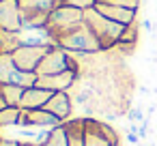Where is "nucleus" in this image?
<instances>
[{"label": "nucleus", "instance_id": "nucleus-31", "mask_svg": "<svg viewBox=\"0 0 157 146\" xmlns=\"http://www.w3.org/2000/svg\"><path fill=\"white\" fill-rule=\"evenodd\" d=\"M97 2H110V0H97Z\"/></svg>", "mask_w": 157, "mask_h": 146}, {"label": "nucleus", "instance_id": "nucleus-29", "mask_svg": "<svg viewBox=\"0 0 157 146\" xmlns=\"http://www.w3.org/2000/svg\"><path fill=\"white\" fill-rule=\"evenodd\" d=\"M20 146H39L37 142H20Z\"/></svg>", "mask_w": 157, "mask_h": 146}, {"label": "nucleus", "instance_id": "nucleus-25", "mask_svg": "<svg viewBox=\"0 0 157 146\" xmlns=\"http://www.w3.org/2000/svg\"><path fill=\"white\" fill-rule=\"evenodd\" d=\"M0 146H20V140H11V137H0Z\"/></svg>", "mask_w": 157, "mask_h": 146}, {"label": "nucleus", "instance_id": "nucleus-22", "mask_svg": "<svg viewBox=\"0 0 157 146\" xmlns=\"http://www.w3.org/2000/svg\"><path fill=\"white\" fill-rule=\"evenodd\" d=\"M93 125H95V127H97V129H99V131H101V133H103V135H105V137H108L114 146H118V133L114 131V127H112L110 122H103V120L93 118Z\"/></svg>", "mask_w": 157, "mask_h": 146}, {"label": "nucleus", "instance_id": "nucleus-2", "mask_svg": "<svg viewBox=\"0 0 157 146\" xmlns=\"http://www.w3.org/2000/svg\"><path fill=\"white\" fill-rule=\"evenodd\" d=\"M56 45L67 50V52H82V54H95V52H101V45L95 37V32L88 28L86 22L78 24L75 28L63 32L56 37Z\"/></svg>", "mask_w": 157, "mask_h": 146}, {"label": "nucleus", "instance_id": "nucleus-14", "mask_svg": "<svg viewBox=\"0 0 157 146\" xmlns=\"http://www.w3.org/2000/svg\"><path fill=\"white\" fill-rule=\"evenodd\" d=\"M20 39L22 45H56L48 28H22Z\"/></svg>", "mask_w": 157, "mask_h": 146}, {"label": "nucleus", "instance_id": "nucleus-13", "mask_svg": "<svg viewBox=\"0 0 157 146\" xmlns=\"http://www.w3.org/2000/svg\"><path fill=\"white\" fill-rule=\"evenodd\" d=\"M63 129L67 133L69 146H84L86 144V122L84 118H69L63 122Z\"/></svg>", "mask_w": 157, "mask_h": 146}, {"label": "nucleus", "instance_id": "nucleus-26", "mask_svg": "<svg viewBox=\"0 0 157 146\" xmlns=\"http://www.w3.org/2000/svg\"><path fill=\"white\" fill-rule=\"evenodd\" d=\"M155 110H157V103H151V105L146 107V114H148V116H153V114H155Z\"/></svg>", "mask_w": 157, "mask_h": 146}, {"label": "nucleus", "instance_id": "nucleus-32", "mask_svg": "<svg viewBox=\"0 0 157 146\" xmlns=\"http://www.w3.org/2000/svg\"><path fill=\"white\" fill-rule=\"evenodd\" d=\"M0 86H2V84H0Z\"/></svg>", "mask_w": 157, "mask_h": 146}, {"label": "nucleus", "instance_id": "nucleus-1", "mask_svg": "<svg viewBox=\"0 0 157 146\" xmlns=\"http://www.w3.org/2000/svg\"><path fill=\"white\" fill-rule=\"evenodd\" d=\"M84 22L88 24V28L95 32L99 45H101V52H110L118 45L121 41V35H123V24L114 22V20H108L105 15H101L95 7L84 11Z\"/></svg>", "mask_w": 157, "mask_h": 146}, {"label": "nucleus", "instance_id": "nucleus-21", "mask_svg": "<svg viewBox=\"0 0 157 146\" xmlns=\"http://www.w3.org/2000/svg\"><path fill=\"white\" fill-rule=\"evenodd\" d=\"M138 35H140V22L136 17L133 22H129L123 28V35H121V41L118 43H138Z\"/></svg>", "mask_w": 157, "mask_h": 146}, {"label": "nucleus", "instance_id": "nucleus-11", "mask_svg": "<svg viewBox=\"0 0 157 146\" xmlns=\"http://www.w3.org/2000/svg\"><path fill=\"white\" fill-rule=\"evenodd\" d=\"M95 9L101 15H105L108 20H114V22H118L123 26H127L129 22H133L138 17V11H131V9H125V7H116V5H110V2H97Z\"/></svg>", "mask_w": 157, "mask_h": 146}, {"label": "nucleus", "instance_id": "nucleus-10", "mask_svg": "<svg viewBox=\"0 0 157 146\" xmlns=\"http://www.w3.org/2000/svg\"><path fill=\"white\" fill-rule=\"evenodd\" d=\"M45 110L52 112L60 122L69 120L71 118V112H73V97L69 92H54L50 97V101L45 103Z\"/></svg>", "mask_w": 157, "mask_h": 146}, {"label": "nucleus", "instance_id": "nucleus-33", "mask_svg": "<svg viewBox=\"0 0 157 146\" xmlns=\"http://www.w3.org/2000/svg\"><path fill=\"white\" fill-rule=\"evenodd\" d=\"M0 54H2V52H0Z\"/></svg>", "mask_w": 157, "mask_h": 146}, {"label": "nucleus", "instance_id": "nucleus-12", "mask_svg": "<svg viewBox=\"0 0 157 146\" xmlns=\"http://www.w3.org/2000/svg\"><path fill=\"white\" fill-rule=\"evenodd\" d=\"M52 95H54V92H50V90H45V88H41V86L26 88L20 107H22V110H39V107H45V103L50 101Z\"/></svg>", "mask_w": 157, "mask_h": 146}, {"label": "nucleus", "instance_id": "nucleus-30", "mask_svg": "<svg viewBox=\"0 0 157 146\" xmlns=\"http://www.w3.org/2000/svg\"><path fill=\"white\" fill-rule=\"evenodd\" d=\"M148 146H157V144H155V142H148Z\"/></svg>", "mask_w": 157, "mask_h": 146}, {"label": "nucleus", "instance_id": "nucleus-18", "mask_svg": "<svg viewBox=\"0 0 157 146\" xmlns=\"http://www.w3.org/2000/svg\"><path fill=\"white\" fill-rule=\"evenodd\" d=\"M24 90H26V88L15 86V84H2V86H0V95H2V97L7 99V103L13 105V107H20L22 97H24Z\"/></svg>", "mask_w": 157, "mask_h": 146}, {"label": "nucleus", "instance_id": "nucleus-24", "mask_svg": "<svg viewBox=\"0 0 157 146\" xmlns=\"http://www.w3.org/2000/svg\"><path fill=\"white\" fill-rule=\"evenodd\" d=\"M127 118L131 120V122H138V125H142L146 118H144V112H142V105H136V107H131L129 112H127Z\"/></svg>", "mask_w": 157, "mask_h": 146}, {"label": "nucleus", "instance_id": "nucleus-23", "mask_svg": "<svg viewBox=\"0 0 157 146\" xmlns=\"http://www.w3.org/2000/svg\"><path fill=\"white\" fill-rule=\"evenodd\" d=\"M75 7V9H82V11H88L97 5V0H56V7Z\"/></svg>", "mask_w": 157, "mask_h": 146}, {"label": "nucleus", "instance_id": "nucleus-16", "mask_svg": "<svg viewBox=\"0 0 157 146\" xmlns=\"http://www.w3.org/2000/svg\"><path fill=\"white\" fill-rule=\"evenodd\" d=\"M20 45H22L20 32H11V30L0 28V52L2 54H13Z\"/></svg>", "mask_w": 157, "mask_h": 146}, {"label": "nucleus", "instance_id": "nucleus-3", "mask_svg": "<svg viewBox=\"0 0 157 146\" xmlns=\"http://www.w3.org/2000/svg\"><path fill=\"white\" fill-rule=\"evenodd\" d=\"M24 28H45L50 13L56 9V0H20Z\"/></svg>", "mask_w": 157, "mask_h": 146}, {"label": "nucleus", "instance_id": "nucleus-5", "mask_svg": "<svg viewBox=\"0 0 157 146\" xmlns=\"http://www.w3.org/2000/svg\"><path fill=\"white\" fill-rule=\"evenodd\" d=\"M50 47L52 45H20L11 56H13V62L17 69L37 73V67L41 65V60L50 52Z\"/></svg>", "mask_w": 157, "mask_h": 146}, {"label": "nucleus", "instance_id": "nucleus-27", "mask_svg": "<svg viewBox=\"0 0 157 146\" xmlns=\"http://www.w3.org/2000/svg\"><path fill=\"white\" fill-rule=\"evenodd\" d=\"M5 107H9V103H7V99H5L2 95H0V112H2Z\"/></svg>", "mask_w": 157, "mask_h": 146}, {"label": "nucleus", "instance_id": "nucleus-7", "mask_svg": "<svg viewBox=\"0 0 157 146\" xmlns=\"http://www.w3.org/2000/svg\"><path fill=\"white\" fill-rule=\"evenodd\" d=\"M0 28L11 32H20L24 28L20 0H0Z\"/></svg>", "mask_w": 157, "mask_h": 146}, {"label": "nucleus", "instance_id": "nucleus-17", "mask_svg": "<svg viewBox=\"0 0 157 146\" xmlns=\"http://www.w3.org/2000/svg\"><path fill=\"white\" fill-rule=\"evenodd\" d=\"M15 73H17V67L13 62V56L0 54V84H11Z\"/></svg>", "mask_w": 157, "mask_h": 146}, {"label": "nucleus", "instance_id": "nucleus-28", "mask_svg": "<svg viewBox=\"0 0 157 146\" xmlns=\"http://www.w3.org/2000/svg\"><path fill=\"white\" fill-rule=\"evenodd\" d=\"M138 90H140V95H144V97H146V95H151V90H148V88H146V86H140V88H138Z\"/></svg>", "mask_w": 157, "mask_h": 146}, {"label": "nucleus", "instance_id": "nucleus-20", "mask_svg": "<svg viewBox=\"0 0 157 146\" xmlns=\"http://www.w3.org/2000/svg\"><path fill=\"white\" fill-rule=\"evenodd\" d=\"M39 146H69V142H67V133H65L63 125L54 127V129L50 131L48 140H45L43 144H39Z\"/></svg>", "mask_w": 157, "mask_h": 146}, {"label": "nucleus", "instance_id": "nucleus-6", "mask_svg": "<svg viewBox=\"0 0 157 146\" xmlns=\"http://www.w3.org/2000/svg\"><path fill=\"white\" fill-rule=\"evenodd\" d=\"M71 62V54L58 45H52L50 52L43 56L41 65L37 67V75H54V73H63L69 69Z\"/></svg>", "mask_w": 157, "mask_h": 146}, {"label": "nucleus", "instance_id": "nucleus-9", "mask_svg": "<svg viewBox=\"0 0 157 146\" xmlns=\"http://www.w3.org/2000/svg\"><path fill=\"white\" fill-rule=\"evenodd\" d=\"M22 127H43V129H54L58 125H63L52 112H48L45 107L39 110H22Z\"/></svg>", "mask_w": 157, "mask_h": 146}, {"label": "nucleus", "instance_id": "nucleus-15", "mask_svg": "<svg viewBox=\"0 0 157 146\" xmlns=\"http://www.w3.org/2000/svg\"><path fill=\"white\" fill-rule=\"evenodd\" d=\"M86 122V144L84 146H114L95 125H93V118H84Z\"/></svg>", "mask_w": 157, "mask_h": 146}, {"label": "nucleus", "instance_id": "nucleus-19", "mask_svg": "<svg viewBox=\"0 0 157 146\" xmlns=\"http://www.w3.org/2000/svg\"><path fill=\"white\" fill-rule=\"evenodd\" d=\"M22 122V107H5L2 112H0V129L2 127H15Z\"/></svg>", "mask_w": 157, "mask_h": 146}, {"label": "nucleus", "instance_id": "nucleus-8", "mask_svg": "<svg viewBox=\"0 0 157 146\" xmlns=\"http://www.w3.org/2000/svg\"><path fill=\"white\" fill-rule=\"evenodd\" d=\"M78 73L67 69L63 73H54V75H39L37 86L50 90V92H69V88H73V84L78 82Z\"/></svg>", "mask_w": 157, "mask_h": 146}, {"label": "nucleus", "instance_id": "nucleus-4", "mask_svg": "<svg viewBox=\"0 0 157 146\" xmlns=\"http://www.w3.org/2000/svg\"><path fill=\"white\" fill-rule=\"evenodd\" d=\"M82 22H84V11H82V9L63 5V7H56V9L50 13V20H48V26H45V28L50 30V35L54 37V43H56V37H58V35H63V32L75 28V26L82 24Z\"/></svg>", "mask_w": 157, "mask_h": 146}]
</instances>
